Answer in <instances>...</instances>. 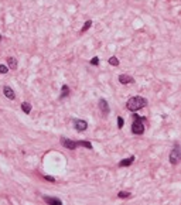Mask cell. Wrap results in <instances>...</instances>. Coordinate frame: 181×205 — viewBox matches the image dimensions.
<instances>
[{"mask_svg":"<svg viewBox=\"0 0 181 205\" xmlns=\"http://www.w3.org/2000/svg\"><path fill=\"white\" fill-rule=\"evenodd\" d=\"M146 105H147V99H144V98H141V96H133L128 101L126 108L130 112H136V111H139V109L144 108Z\"/></svg>","mask_w":181,"mask_h":205,"instance_id":"cell-1","label":"cell"},{"mask_svg":"<svg viewBox=\"0 0 181 205\" xmlns=\"http://www.w3.org/2000/svg\"><path fill=\"white\" fill-rule=\"evenodd\" d=\"M146 118H140L139 115H133V123H132V133L134 135H143L144 133V123Z\"/></svg>","mask_w":181,"mask_h":205,"instance_id":"cell-2","label":"cell"},{"mask_svg":"<svg viewBox=\"0 0 181 205\" xmlns=\"http://www.w3.org/2000/svg\"><path fill=\"white\" fill-rule=\"evenodd\" d=\"M168 160H170L171 164H178V161L181 160V151H180V149H178V146H175V147L170 151Z\"/></svg>","mask_w":181,"mask_h":205,"instance_id":"cell-3","label":"cell"},{"mask_svg":"<svg viewBox=\"0 0 181 205\" xmlns=\"http://www.w3.org/2000/svg\"><path fill=\"white\" fill-rule=\"evenodd\" d=\"M74 128L77 132H85L88 129V122L84 119H74Z\"/></svg>","mask_w":181,"mask_h":205,"instance_id":"cell-4","label":"cell"},{"mask_svg":"<svg viewBox=\"0 0 181 205\" xmlns=\"http://www.w3.org/2000/svg\"><path fill=\"white\" fill-rule=\"evenodd\" d=\"M61 144L64 146L65 149H69V150H75V149L78 147L77 141L71 140V139H68V137H61Z\"/></svg>","mask_w":181,"mask_h":205,"instance_id":"cell-5","label":"cell"},{"mask_svg":"<svg viewBox=\"0 0 181 205\" xmlns=\"http://www.w3.org/2000/svg\"><path fill=\"white\" fill-rule=\"evenodd\" d=\"M99 108H101L102 115H103V116H107V115H109V112H111V109H109V105H107V102H106V99H101V101H99Z\"/></svg>","mask_w":181,"mask_h":205,"instance_id":"cell-6","label":"cell"},{"mask_svg":"<svg viewBox=\"0 0 181 205\" xmlns=\"http://www.w3.org/2000/svg\"><path fill=\"white\" fill-rule=\"evenodd\" d=\"M3 94H4V96H6L7 99H10V101H14V99H16V94H14V91L10 86H4Z\"/></svg>","mask_w":181,"mask_h":205,"instance_id":"cell-7","label":"cell"},{"mask_svg":"<svg viewBox=\"0 0 181 205\" xmlns=\"http://www.w3.org/2000/svg\"><path fill=\"white\" fill-rule=\"evenodd\" d=\"M43 199L50 205H61L62 204V201H61L60 198H54V197H43Z\"/></svg>","mask_w":181,"mask_h":205,"instance_id":"cell-8","label":"cell"},{"mask_svg":"<svg viewBox=\"0 0 181 205\" xmlns=\"http://www.w3.org/2000/svg\"><path fill=\"white\" fill-rule=\"evenodd\" d=\"M134 79L133 78L130 77V75H119V82H120V84H123V85H128V84H132V82H133Z\"/></svg>","mask_w":181,"mask_h":205,"instance_id":"cell-9","label":"cell"},{"mask_svg":"<svg viewBox=\"0 0 181 205\" xmlns=\"http://www.w3.org/2000/svg\"><path fill=\"white\" fill-rule=\"evenodd\" d=\"M133 161H134V156H130L129 158H124V160H122V161L119 163V167H128V165H130Z\"/></svg>","mask_w":181,"mask_h":205,"instance_id":"cell-10","label":"cell"},{"mask_svg":"<svg viewBox=\"0 0 181 205\" xmlns=\"http://www.w3.org/2000/svg\"><path fill=\"white\" fill-rule=\"evenodd\" d=\"M7 65L10 69H17V60L14 57H9L7 58Z\"/></svg>","mask_w":181,"mask_h":205,"instance_id":"cell-11","label":"cell"},{"mask_svg":"<svg viewBox=\"0 0 181 205\" xmlns=\"http://www.w3.org/2000/svg\"><path fill=\"white\" fill-rule=\"evenodd\" d=\"M69 95V88L67 86V85H62V88H61V95H60V99H65V98Z\"/></svg>","mask_w":181,"mask_h":205,"instance_id":"cell-12","label":"cell"},{"mask_svg":"<svg viewBox=\"0 0 181 205\" xmlns=\"http://www.w3.org/2000/svg\"><path fill=\"white\" fill-rule=\"evenodd\" d=\"M77 146H82V147H85V149H92L94 146H92V143L90 141H86V140H79V141H77Z\"/></svg>","mask_w":181,"mask_h":205,"instance_id":"cell-13","label":"cell"},{"mask_svg":"<svg viewBox=\"0 0 181 205\" xmlns=\"http://www.w3.org/2000/svg\"><path fill=\"white\" fill-rule=\"evenodd\" d=\"M21 109H23L24 113L28 115L31 112V103H28V102H23V103H21Z\"/></svg>","mask_w":181,"mask_h":205,"instance_id":"cell-14","label":"cell"},{"mask_svg":"<svg viewBox=\"0 0 181 205\" xmlns=\"http://www.w3.org/2000/svg\"><path fill=\"white\" fill-rule=\"evenodd\" d=\"M90 26H92V21H90V20H88V21H86V23H85V24H84V27L81 28V34H84V33H86V31H88V30H89V28H90Z\"/></svg>","mask_w":181,"mask_h":205,"instance_id":"cell-15","label":"cell"},{"mask_svg":"<svg viewBox=\"0 0 181 205\" xmlns=\"http://www.w3.org/2000/svg\"><path fill=\"white\" fill-rule=\"evenodd\" d=\"M109 64L113 65V67H117V65H119V60H117L116 57H111L109 58Z\"/></svg>","mask_w":181,"mask_h":205,"instance_id":"cell-16","label":"cell"},{"mask_svg":"<svg viewBox=\"0 0 181 205\" xmlns=\"http://www.w3.org/2000/svg\"><path fill=\"white\" fill-rule=\"evenodd\" d=\"M117 197H119V198H129V197H130V192H128V191H120L119 194H117Z\"/></svg>","mask_w":181,"mask_h":205,"instance_id":"cell-17","label":"cell"},{"mask_svg":"<svg viewBox=\"0 0 181 205\" xmlns=\"http://www.w3.org/2000/svg\"><path fill=\"white\" fill-rule=\"evenodd\" d=\"M7 71H9V68L6 65H0V74H7Z\"/></svg>","mask_w":181,"mask_h":205,"instance_id":"cell-18","label":"cell"},{"mask_svg":"<svg viewBox=\"0 0 181 205\" xmlns=\"http://www.w3.org/2000/svg\"><path fill=\"white\" fill-rule=\"evenodd\" d=\"M98 64H99V58L94 57V58H92V61H90V65H95V67H96Z\"/></svg>","mask_w":181,"mask_h":205,"instance_id":"cell-19","label":"cell"},{"mask_svg":"<svg viewBox=\"0 0 181 205\" xmlns=\"http://www.w3.org/2000/svg\"><path fill=\"white\" fill-rule=\"evenodd\" d=\"M117 128H119V129H122V128H123V119H122L120 116L117 118Z\"/></svg>","mask_w":181,"mask_h":205,"instance_id":"cell-20","label":"cell"},{"mask_svg":"<svg viewBox=\"0 0 181 205\" xmlns=\"http://www.w3.org/2000/svg\"><path fill=\"white\" fill-rule=\"evenodd\" d=\"M44 178H45L47 181H50V182H55V178L51 177V175H44Z\"/></svg>","mask_w":181,"mask_h":205,"instance_id":"cell-21","label":"cell"},{"mask_svg":"<svg viewBox=\"0 0 181 205\" xmlns=\"http://www.w3.org/2000/svg\"><path fill=\"white\" fill-rule=\"evenodd\" d=\"M0 41H2V36H0Z\"/></svg>","mask_w":181,"mask_h":205,"instance_id":"cell-22","label":"cell"}]
</instances>
